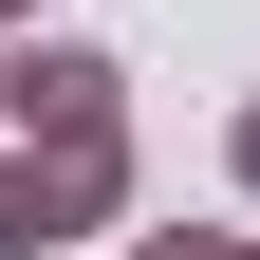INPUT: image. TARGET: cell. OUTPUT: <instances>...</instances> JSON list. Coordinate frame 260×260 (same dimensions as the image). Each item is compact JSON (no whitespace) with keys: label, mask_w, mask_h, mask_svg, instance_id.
<instances>
[{"label":"cell","mask_w":260,"mask_h":260,"mask_svg":"<svg viewBox=\"0 0 260 260\" xmlns=\"http://www.w3.org/2000/svg\"><path fill=\"white\" fill-rule=\"evenodd\" d=\"M93 223H130V112L112 130H0V260H75Z\"/></svg>","instance_id":"obj_1"},{"label":"cell","mask_w":260,"mask_h":260,"mask_svg":"<svg viewBox=\"0 0 260 260\" xmlns=\"http://www.w3.org/2000/svg\"><path fill=\"white\" fill-rule=\"evenodd\" d=\"M130 260H260V242H223V223H149Z\"/></svg>","instance_id":"obj_2"},{"label":"cell","mask_w":260,"mask_h":260,"mask_svg":"<svg viewBox=\"0 0 260 260\" xmlns=\"http://www.w3.org/2000/svg\"><path fill=\"white\" fill-rule=\"evenodd\" d=\"M223 186H242V205H260V93H242V130H223Z\"/></svg>","instance_id":"obj_3"},{"label":"cell","mask_w":260,"mask_h":260,"mask_svg":"<svg viewBox=\"0 0 260 260\" xmlns=\"http://www.w3.org/2000/svg\"><path fill=\"white\" fill-rule=\"evenodd\" d=\"M0 19H56V0H0Z\"/></svg>","instance_id":"obj_4"}]
</instances>
